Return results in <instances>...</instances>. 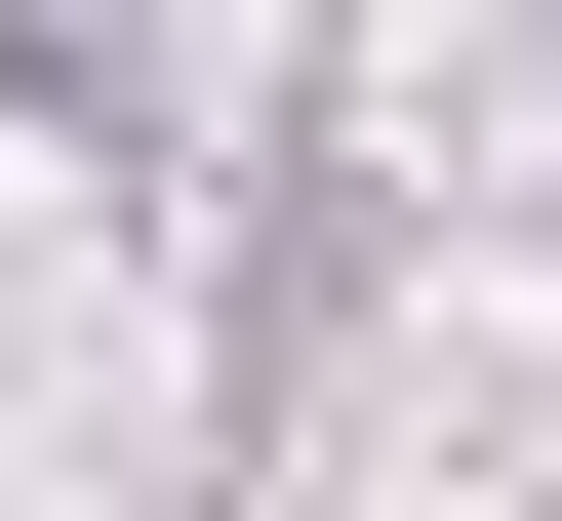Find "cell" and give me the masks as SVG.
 Masks as SVG:
<instances>
[]
</instances>
